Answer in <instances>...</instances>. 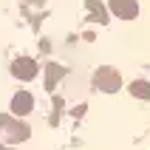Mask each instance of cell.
I'll return each instance as SVG.
<instances>
[{"label": "cell", "instance_id": "cell-6", "mask_svg": "<svg viewBox=\"0 0 150 150\" xmlns=\"http://www.w3.org/2000/svg\"><path fill=\"white\" fill-rule=\"evenodd\" d=\"M45 71H48V82H45V88H48V91H54V85L59 82V76L65 74V71H62V68H59L57 62H51V65L45 68Z\"/></svg>", "mask_w": 150, "mask_h": 150}, {"label": "cell", "instance_id": "cell-8", "mask_svg": "<svg viewBox=\"0 0 150 150\" xmlns=\"http://www.w3.org/2000/svg\"><path fill=\"white\" fill-rule=\"evenodd\" d=\"M88 11H91L99 23H105V11H102V6H99V0H88Z\"/></svg>", "mask_w": 150, "mask_h": 150}, {"label": "cell", "instance_id": "cell-1", "mask_svg": "<svg viewBox=\"0 0 150 150\" xmlns=\"http://www.w3.org/2000/svg\"><path fill=\"white\" fill-rule=\"evenodd\" d=\"M28 125H23L20 119L14 116H0V139L6 144H14V142H25L28 139Z\"/></svg>", "mask_w": 150, "mask_h": 150}, {"label": "cell", "instance_id": "cell-3", "mask_svg": "<svg viewBox=\"0 0 150 150\" xmlns=\"http://www.w3.org/2000/svg\"><path fill=\"white\" fill-rule=\"evenodd\" d=\"M108 6H110V11H113L116 17H122V20H133V17L139 14L136 0H110Z\"/></svg>", "mask_w": 150, "mask_h": 150}, {"label": "cell", "instance_id": "cell-2", "mask_svg": "<svg viewBox=\"0 0 150 150\" xmlns=\"http://www.w3.org/2000/svg\"><path fill=\"white\" fill-rule=\"evenodd\" d=\"M93 85H96L99 91H105V93H116L119 88H122V76H119L116 68L102 65L99 71H96V76H93Z\"/></svg>", "mask_w": 150, "mask_h": 150}, {"label": "cell", "instance_id": "cell-4", "mask_svg": "<svg viewBox=\"0 0 150 150\" xmlns=\"http://www.w3.org/2000/svg\"><path fill=\"white\" fill-rule=\"evenodd\" d=\"M11 74H14L17 79H34V76H37V62L28 59V57H20V59H14Z\"/></svg>", "mask_w": 150, "mask_h": 150}, {"label": "cell", "instance_id": "cell-5", "mask_svg": "<svg viewBox=\"0 0 150 150\" xmlns=\"http://www.w3.org/2000/svg\"><path fill=\"white\" fill-rule=\"evenodd\" d=\"M31 108H34V99H31V93H25V91H20L11 99V113H17V116H25Z\"/></svg>", "mask_w": 150, "mask_h": 150}, {"label": "cell", "instance_id": "cell-7", "mask_svg": "<svg viewBox=\"0 0 150 150\" xmlns=\"http://www.w3.org/2000/svg\"><path fill=\"white\" fill-rule=\"evenodd\" d=\"M130 93L139 96V99H150V82H142V79L130 82Z\"/></svg>", "mask_w": 150, "mask_h": 150}, {"label": "cell", "instance_id": "cell-9", "mask_svg": "<svg viewBox=\"0 0 150 150\" xmlns=\"http://www.w3.org/2000/svg\"><path fill=\"white\" fill-rule=\"evenodd\" d=\"M0 150H8V147H3V144H0Z\"/></svg>", "mask_w": 150, "mask_h": 150}]
</instances>
